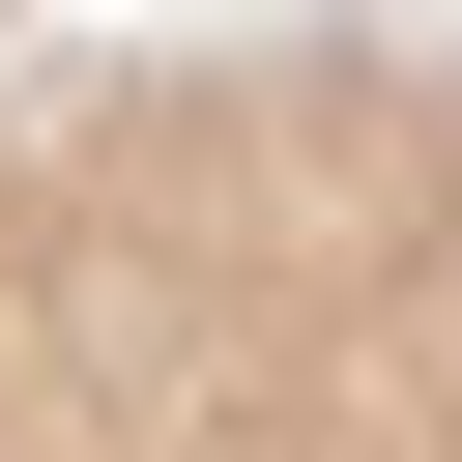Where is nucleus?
<instances>
[{
    "label": "nucleus",
    "mask_w": 462,
    "mask_h": 462,
    "mask_svg": "<svg viewBox=\"0 0 462 462\" xmlns=\"http://www.w3.org/2000/svg\"><path fill=\"white\" fill-rule=\"evenodd\" d=\"M0 462H462V29L0 58Z\"/></svg>",
    "instance_id": "obj_1"
}]
</instances>
